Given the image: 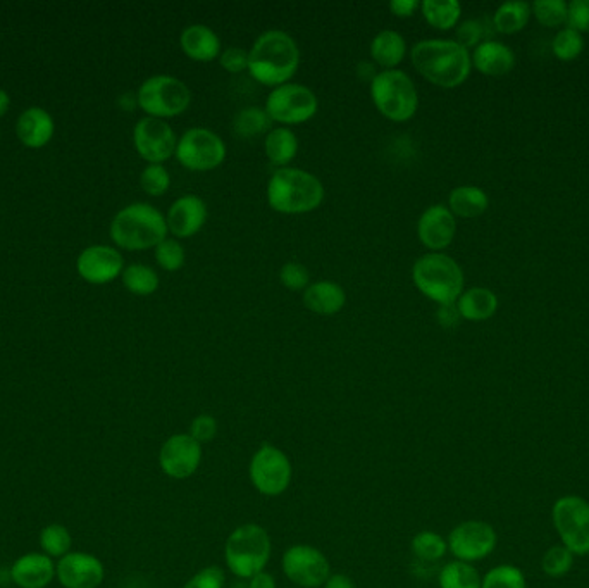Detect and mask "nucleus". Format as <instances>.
<instances>
[{
	"label": "nucleus",
	"mask_w": 589,
	"mask_h": 588,
	"mask_svg": "<svg viewBox=\"0 0 589 588\" xmlns=\"http://www.w3.org/2000/svg\"><path fill=\"white\" fill-rule=\"evenodd\" d=\"M457 232V221L452 211L443 204L429 206L417 223V237L433 252L447 249Z\"/></svg>",
	"instance_id": "6ab92c4d"
},
{
	"label": "nucleus",
	"mask_w": 589,
	"mask_h": 588,
	"mask_svg": "<svg viewBox=\"0 0 589 588\" xmlns=\"http://www.w3.org/2000/svg\"><path fill=\"white\" fill-rule=\"evenodd\" d=\"M419 7H421V4L417 0H393V2H390V11L398 18L414 16Z\"/></svg>",
	"instance_id": "3c124183"
},
{
	"label": "nucleus",
	"mask_w": 589,
	"mask_h": 588,
	"mask_svg": "<svg viewBox=\"0 0 589 588\" xmlns=\"http://www.w3.org/2000/svg\"><path fill=\"white\" fill-rule=\"evenodd\" d=\"M219 63L228 73H242L248 69V52L243 51L240 47H230L221 52Z\"/></svg>",
	"instance_id": "09e8293b"
},
{
	"label": "nucleus",
	"mask_w": 589,
	"mask_h": 588,
	"mask_svg": "<svg viewBox=\"0 0 589 588\" xmlns=\"http://www.w3.org/2000/svg\"><path fill=\"white\" fill-rule=\"evenodd\" d=\"M460 320H462V316H460L459 307H457V302H453V304H443L438 309V321H440V325L443 328H455V326L459 325Z\"/></svg>",
	"instance_id": "8fccbe9b"
},
{
	"label": "nucleus",
	"mask_w": 589,
	"mask_h": 588,
	"mask_svg": "<svg viewBox=\"0 0 589 588\" xmlns=\"http://www.w3.org/2000/svg\"><path fill=\"white\" fill-rule=\"evenodd\" d=\"M226 585V573L221 566H205L181 588H224Z\"/></svg>",
	"instance_id": "a18cd8bd"
},
{
	"label": "nucleus",
	"mask_w": 589,
	"mask_h": 588,
	"mask_svg": "<svg viewBox=\"0 0 589 588\" xmlns=\"http://www.w3.org/2000/svg\"><path fill=\"white\" fill-rule=\"evenodd\" d=\"M202 457V444L188 433H174L161 445L159 466L173 480H188L199 471Z\"/></svg>",
	"instance_id": "2eb2a0df"
},
{
	"label": "nucleus",
	"mask_w": 589,
	"mask_h": 588,
	"mask_svg": "<svg viewBox=\"0 0 589 588\" xmlns=\"http://www.w3.org/2000/svg\"><path fill=\"white\" fill-rule=\"evenodd\" d=\"M490 206V199L484 190L471 185L453 188L452 194L448 197V209L453 216L460 218H478L486 213Z\"/></svg>",
	"instance_id": "cd10ccee"
},
{
	"label": "nucleus",
	"mask_w": 589,
	"mask_h": 588,
	"mask_svg": "<svg viewBox=\"0 0 589 588\" xmlns=\"http://www.w3.org/2000/svg\"><path fill=\"white\" fill-rule=\"evenodd\" d=\"M248 478L255 490L264 497H279L290 488L293 464L283 449L262 444L248 463Z\"/></svg>",
	"instance_id": "1a4fd4ad"
},
{
	"label": "nucleus",
	"mask_w": 589,
	"mask_h": 588,
	"mask_svg": "<svg viewBox=\"0 0 589 588\" xmlns=\"http://www.w3.org/2000/svg\"><path fill=\"white\" fill-rule=\"evenodd\" d=\"M264 152L271 163L276 164L279 168H286V164L292 163L297 157L298 138L295 133L286 128L278 126L267 133L264 140Z\"/></svg>",
	"instance_id": "c85d7f7f"
},
{
	"label": "nucleus",
	"mask_w": 589,
	"mask_h": 588,
	"mask_svg": "<svg viewBox=\"0 0 589 588\" xmlns=\"http://www.w3.org/2000/svg\"><path fill=\"white\" fill-rule=\"evenodd\" d=\"M410 551H412V556L417 563H438L447 556V538H443L440 533L431 532V530H422L412 537Z\"/></svg>",
	"instance_id": "c756f323"
},
{
	"label": "nucleus",
	"mask_w": 589,
	"mask_h": 588,
	"mask_svg": "<svg viewBox=\"0 0 589 588\" xmlns=\"http://www.w3.org/2000/svg\"><path fill=\"white\" fill-rule=\"evenodd\" d=\"M495 528L486 521L469 520L455 526L447 538L448 551L457 561L476 563L495 551Z\"/></svg>",
	"instance_id": "4468645a"
},
{
	"label": "nucleus",
	"mask_w": 589,
	"mask_h": 588,
	"mask_svg": "<svg viewBox=\"0 0 589 588\" xmlns=\"http://www.w3.org/2000/svg\"><path fill=\"white\" fill-rule=\"evenodd\" d=\"M483 578L471 563L450 561L438 573L440 588H481Z\"/></svg>",
	"instance_id": "7c9ffc66"
},
{
	"label": "nucleus",
	"mask_w": 589,
	"mask_h": 588,
	"mask_svg": "<svg viewBox=\"0 0 589 588\" xmlns=\"http://www.w3.org/2000/svg\"><path fill=\"white\" fill-rule=\"evenodd\" d=\"M168 223L157 207L137 202L121 209L111 223L114 244L126 251H147L168 238Z\"/></svg>",
	"instance_id": "20e7f679"
},
{
	"label": "nucleus",
	"mask_w": 589,
	"mask_h": 588,
	"mask_svg": "<svg viewBox=\"0 0 589 588\" xmlns=\"http://www.w3.org/2000/svg\"><path fill=\"white\" fill-rule=\"evenodd\" d=\"M271 554V537L266 528L257 523L236 526L224 544L226 566L240 580H250L252 576L266 570Z\"/></svg>",
	"instance_id": "39448f33"
},
{
	"label": "nucleus",
	"mask_w": 589,
	"mask_h": 588,
	"mask_svg": "<svg viewBox=\"0 0 589 588\" xmlns=\"http://www.w3.org/2000/svg\"><path fill=\"white\" fill-rule=\"evenodd\" d=\"M412 280L422 295L440 306L459 301L464 292L462 268L455 259L441 252L419 257L412 268Z\"/></svg>",
	"instance_id": "423d86ee"
},
{
	"label": "nucleus",
	"mask_w": 589,
	"mask_h": 588,
	"mask_svg": "<svg viewBox=\"0 0 589 588\" xmlns=\"http://www.w3.org/2000/svg\"><path fill=\"white\" fill-rule=\"evenodd\" d=\"M531 16V6L527 2H505L496 9L493 25L496 32H521Z\"/></svg>",
	"instance_id": "72a5a7b5"
},
{
	"label": "nucleus",
	"mask_w": 589,
	"mask_h": 588,
	"mask_svg": "<svg viewBox=\"0 0 589 588\" xmlns=\"http://www.w3.org/2000/svg\"><path fill=\"white\" fill-rule=\"evenodd\" d=\"M137 101L150 118H176L192 104V92L176 76L157 75L138 88Z\"/></svg>",
	"instance_id": "6e6552de"
},
{
	"label": "nucleus",
	"mask_w": 589,
	"mask_h": 588,
	"mask_svg": "<svg viewBox=\"0 0 589 588\" xmlns=\"http://www.w3.org/2000/svg\"><path fill=\"white\" fill-rule=\"evenodd\" d=\"M286 578L300 588H321L331 576V564L323 551L309 544H295L281 559Z\"/></svg>",
	"instance_id": "ddd939ff"
},
{
	"label": "nucleus",
	"mask_w": 589,
	"mask_h": 588,
	"mask_svg": "<svg viewBox=\"0 0 589 588\" xmlns=\"http://www.w3.org/2000/svg\"><path fill=\"white\" fill-rule=\"evenodd\" d=\"M217 432H219V425L217 420L212 414H199L193 418L190 423V430L188 435L195 438L199 444H209L214 438H216Z\"/></svg>",
	"instance_id": "49530a36"
},
{
	"label": "nucleus",
	"mask_w": 589,
	"mask_h": 588,
	"mask_svg": "<svg viewBox=\"0 0 589 588\" xmlns=\"http://www.w3.org/2000/svg\"><path fill=\"white\" fill-rule=\"evenodd\" d=\"M140 185L145 194L159 197L166 194L171 187V175L162 164H149L140 175Z\"/></svg>",
	"instance_id": "79ce46f5"
},
{
	"label": "nucleus",
	"mask_w": 589,
	"mask_h": 588,
	"mask_svg": "<svg viewBox=\"0 0 589 588\" xmlns=\"http://www.w3.org/2000/svg\"><path fill=\"white\" fill-rule=\"evenodd\" d=\"M40 545L49 557L66 556L71 549V535L68 528L62 525L45 526L40 532Z\"/></svg>",
	"instance_id": "4c0bfd02"
},
{
	"label": "nucleus",
	"mask_w": 589,
	"mask_h": 588,
	"mask_svg": "<svg viewBox=\"0 0 589 588\" xmlns=\"http://www.w3.org/2000/svg\"><path fill=\"white\" fill-rule=\"evenodd\" d=\"M181 51L197 63H211L221 56V40L207 25L186 26L180 37Z\"/></svg>",
	"instance_id": "4be33fe9"
},
{
	"label": "nucleus",
	"mask_w": 589,
	"mask_h": 588,
	"mask_svg": "<svg viewBox=\"0 0 589 588\" xmlns=\"http://www.w3.org/2000/svg\"><path fill=\"white\" fill-rule=\"evenodd\" d=\"M317 97L309 87L298 83H285L273 88L267 95L266 113L271 121L281 125H300L314 118L317 113Z\"/></svg>",
	"instance_id": "f8f14e48"
},
{
	"label": "nucleus",
	"mask_w": 589,
	"mask_h": 588,
	"mask_svg": "<svg viewBox=\"0 0 589 588\" xmlns=\"http://www.w3.org/2000/svg\"><path fill=\"white\" fill-rule=\"evenodd\" d=\"M574 566V554L565 545H553L541 559V568L545 575L552 578H562L572 570Z\"/></svg>",
	"instance_id": "58836bf2"
},
{
	"label": "nucleus",
	"mask_w": 589,
	"mask_h": 588,
	"mask_svg": "<svg viewBox=\"0 0 589 588\" xmlns=\"http://www.w3.org/2000/svg\"><path fill=\"white\" fill-rule=\"evenodd\" d=\"M567 21L572 30L589 32V0H572Z\"/></svg>",
	"instance_id": "de8ad7c7"
},
{
	"label": "nucleus",
	"mask_w": 589,
	"mask_h": 588,
	"mask_svg": "<svg viewBox=\"0 0 589 588\" xmlns=\"http://www.w3.org/2000/svg\"><path fill=\"white\" fill-rule=\"evenodd\" d=\"M185 257L183 245L174 238H166L155 247V261L164 271H169V273L180 271L185 266Z\"/></svg>",
	"instance_id": "ea45409f"
},
{
	"label": "nucleus",
	"mask_w": 589,
	"mask_h": 588,
	"mask_svg": "<svg viewBox=\"0 0 589 588\" xmlns=\"http://www.w3.org/2000/svg\"><path fill=\"white\" fill-rule=\"evenodd\" d=\"M271 125H273V121L266 113V109L245 107L235 116L233 132L236 137L247 140V138L259 137L262 133L271 132Z\"/></svg>",
	"instance_id": "473e14b6"
},
{
	"label": "nucleus",
	"mask_w": 589,
	"mask_h": 588,
	"mask_svg": "<svg viewBox=\"0 0 589 588\" xmlns=\"http://www.w3.org/2000/svg\"><path fill=\"white\" fill-rule=\"evenodd\" d=\"M471 57L472 64L488 76L507 75L515 66L514 51L495 40H488L478 45Z\"/></svg>",
	"instance_id": "b1692460"
},
{
	"label": "nucleus",
	"mask_w": 589,
	"mask_h": 588,
	"mask_svg": "<svg viewBox=\"0 0 589 588\" xmlns=\"http://www.w3.org/2000/svg\"><path fill=\"white\" fill-rule=\"evenodd\" d=\"M7 109H9V95L4 90H0V116H4Z\"/></svg>",
	"instance_id": "5fc2aeb1"
},
{
	"label": "nucleus",
	"mask_w": 589,
	"mask_h": 588,
	"mask_svg": "<svg viewBox=\"0 0 589 588\" xmlns=\"http://www.w3.org/2000/svg\"><path fill=\"white\" fill-rule=\"evenodd\" d=\"M123 256L107 245H92L78 257V273L93 285L116 280L123 271Z\"/></svg>",
	"instance_id": "a211bd4d"
},
{
	"label": "nucleus",
	"mask_w": 589,
	"mask_h": 588,
	"mask_svg": "<svg viewBox=\"0 0 589 588\" xmlns=\"http://www.w3.org/2000/svg\"><path fill=\"white\" fill-rule=\"evenodd\" d=\"M279 282L292 292H300V290L304 292L310 285L309 269L305 268L304 264L290 261L279 271Z\"/></svg>",
	"instance_id": "c03bdc74"
},
{
	"label": "nucleus",
	"mask_w": 589,
	"mask_h": 588,
	"mask_svg": "<svg viewBox=\"0 0 589 588\" xmlns=\"http://www.w3.org/2000/svg\"><path fill=\"white\" fill-rule=\"evenodd\" d=\"M410 57L414 68L436 87H460L471 75V54L457 40H421L412 47Z\"/></svg>",
	"instance_id": "f03ea898"
},
{
	"label": "nucleus",
	"mask_w": 589,
	"mask_h": 588,
	"mask_svg": "<svg viewBox=\"0 0 589 588\" xmlns=\"http://www.w3.org/2000/svg\"><path fill=\"white\" fill-rule=\"evenodd\" d=\"M174 156L190 171H212L224 163L226 144L212 130L190 128L178 138Z\"/></svg>",
	"instance_id": "9b49d317"
},
{
	"label": "nucleus",
	"mask_w": 589,
	"mask_h": 588,
	"mask_svg": "<svg viewBox=\"0 0 589 588\" xmlns=\"http://www.w3.org/2000/svg\"><path fill=\"white\" fill-rule=\"evenodd\" d=\"M304 306L312 313L321 314V316H333L340 313L347 302V294L341 285L335 282L310 283L309 287L304 290Z\"/></svg>",
	"instance_id": "5701e85b"
},
{
	"label": "nucleus",
	"mask_w": 589,
	"mask_h": 588,
	"mask_svg": "<svg viewBox=\"0 0 589 588\" xmlns=\"http://www.w3.org/2000/svg\"><path fill=\"white\" fill-rule=\"evenodd\" d=\"M323 201V182L305 169H276L267 183V202L276 213H312Z\"/></svg>",
	"instance_id": "7ed1b4c3"
},
{
	"label": "nucleus",
	"mask_w": 589,
	"mask_h": 588,
	"mask_svg": "<svg viewBox=\"0 0 589 588\" xmlns=\"http://www.w3.org/2000/svg\"><path fill=\"white\" fill-rule=\"evenodd\" d=\"M124 287L135 295H152L159 288V276L145 264H131L123 271Z\"/></svg>",
	"instance_id": "f704fd0d"
},
{
	"label": "nucleus",
	"mask_w": 589,
	"mask_h": 588,
	"mask_svg": "<svg viewBox=\"0 0 589 588\" xmlns=\"http://www.w3.org/2000/svg\"><path fill=\"white\" fill-rule=\"evenodd\" d=\"M371 99L379 113L395 123L414 118L419 107L416 83L400 69H383L371 82Z\"/></svg>",
	"instance_id": "0eeeda50"
},
{
	"label": "nucleus",
	"mask_w": 589,
	"mask_h": 588,
	"mask_svg": "<svg viewBox=\"0 0 589 588\" xmlns=\"http://www.w3.org/2000/svg\"><path fill=\"white\" fill-rule=\"evenodd\" d=\"M421 11L433 28L450 30L459 23L462 7L457 0H424Z\"/></svg>",
	"instance_id": "2f4dec72"
},
{
	"label": "nucleus",
	"mask_w": 589,
	"mask_h": 588,
	"mask_svg": "<svg viewBox=\"0 0 589 588\" xmlns=\"http://www.w3.org/2000/svg\"><path fill=\"white\" fill-rule=\"evenodd\" d=\"M135 149L145 161L150 164H162L176 154L178 137L173 128L164 119L147 118L140 119L135 132Z\"/></svg>",
	"instance_id": "dca6fc26"
},
{
	"label": "nucleus",
	"mask_w": 589,
	"mask_h": 588,
	"mask_svg": "<svg viewBox=\"0 0 589 588\" xmlns=\"http://www.w3.org/2000/svg\"><path fill=\"white\" fill-rule=\"evenodd\" d=\"M207 221V206L199 195H183L169 207L166 223L174 237L190 238L202 230Z\"/></svg>",
	"instance_id": "aec40b11"
},
{
	"label": "nucleus",
	"mask_w": 589,
	"mask_h": 588,
	"mask_svg": "<svg viewBox=\"0 0 589 588\" xmlns=\"http://www.w3.org/2000/svg\"><path fill=\"white\" fill-rule=\"evenodd\" d=\"M54 135V121L50 114L40 107H31L18 119V137L26 147L38 149L49 144Z\"/></svg>",
	"instance_id": "393cba45"
},
{
	"label": "nucleus",
	"mask_w": 589,
	"mask_h": 588,
	"mask_svg": "<svg viewBox=\"0 0 589 588\" xmlns=\"http://www.w3.org/2000/svg\"><path fill=\"white\" fill-rule=\"evenodd\" d=\"M248 588H276L278 587V583H276V578H274L271 573H267L266 570L261 571V573H257V575L252 576L250 580H248Z\"/></svg>",
	"instance_id": "603ef678"
},
{
	"label": "nucleus",
	"mask_w": 589,
	"mask_h": 588,
	"mask_svg": "<svg viewBox=\"0 0 589 588\" xmlns=\"http://www.w3.org/2000/svg\"><path fill=\"white\" fill-rule=\"evenodd\" d=\"M300 66V49L292 35L281 30H267L248 51V73L266 87L290 83Z\"/></svg>",
	"instance_id": "f257e3e1"
},
{
	"label": "nucleus",
	"mask_w": 589,
	"mask_h": 588,
	"mask_svg": "<svg viewBox=\"0 0 589 588\" xmlns=\"http://www.w3.org/2000/svg\"><path fill=\"white\" fill-rule=\"evenodd\" d=\"M584 49V38L581 33L572 30V28H564L557 33V37L553 38V52L558 59L562 61H572L576 57L581 56Z\"/></svg>",
	"instance_id": "a19ab883"
},
{
	"label": "nucleus",
	"mask_w": 589,
	"mask_h": 588,
	"mask_svg": "<svg viewBox=\"0 0 589 588\" xmlns=\"http://www.w3.org/2000/svg\"><path fill=\"white\" fill-rule=\"evenodd\" d=\"M407 54V42L398 32L383 30L371 42V57L374 63L385 69H395Z\"/></svg>",
	"instance_id": "bb28decb"
},
{
	"label": "nucleus",
	"mask_w": 589,
	"mask_h": 588,
	"mask_svg": "<svg viewBox=\"0 0 589 588\" xmlns=\"http://www.w3.org/2000/svg\"><path fill=\"white\" fill-rule=\"evenodd\" d=\"M460 316L469 321H486L498 309V297L490 288L474 287L462 292L457 301Z\"/></svg>",
	"instance_id": "a878e982"
},
{
	"label": "nucleus",
	"mask_w": 589,
	"mask_h": 588,
	"mask_svg": "<svg viewBox=\"0 0 589 588\" xmlns=\"http://www.w3.org/2000/svg\"><path fill=\"white\" fill-rule=\"evenodd\" d=\"M481 588H526V578L517 566L500 564L484 575Z\"/></svg>",
	"instance_id": "e433bc0d"
},
{
	"label": "nucleus",
	"mask_w": 589,
	"mask_h": 588,
	"mask_svg": "<svg viewBox=\"0 0 589 588\" xmlns=\"http://www.w3.org/2000/svg\"><path fill=\"white\" fill-rule=\"evenodd\" d=\"M323 588H355V582L345 573H331Z\"/></svg>",
	"instance_id": "864d4df0"
},
{
	"label": "nucleus",
	"mask_w": 589,
	"mask_h": 588,
	"mask_svg": "<svg viewBox=\"0 0 589 588\" xmlns=\"http://www.w3.org/2000/svg\"><path fill=\"white\" fill-rule=\"evenodd\" d=\"M57 578L66 588H97L104 582V564L87 552H69L57 563Z\"/></svg>",
	"instance_id": "f3484780"
},
{
	"label": "nucleus",
	"mask_w": 589,
	"mask_h": 588,
	"mask_svg": "<svg viewBox=\"0 0 589 588\" xmlns=\"http://www.w3.org/2000/svg\"><path fill=\"white\" fill-rule=\"evenodd\" d=\"M493 32H496L495 25L490 26L488 19H469L459 26L457 42L469 51L471 47H478L483 42H488Z\"/></svg>",
	"instance_id": "c9c22d12"
},
{
	"label": "nucleus",
	"mask_w": 589,
	"mask_h": 588,
	"mask_svg": "<svg viewBox=\"0 0 589 588\" xmlns=\"http://www.w3.org/2000/svg\"><path fill=\"white\" fill-rule=\"evenodd\" d=\"M558 537L574 556L589 554V502L577 495L560 497L552 509Z\"/></svg>",
	"instance_id": "9d476101"
},
{
	"label": "nucleus",
	"mask_w": 589,
	"mask_h": 588,
	"mask_svg": "<svg viewBox=\"0 0 589 588\" xmlns=\"http://www.w3.org/2000/svg\"><path fill=\"white\" fill-rule=\"evenodd\" d=\"M533 9L536 18L545 26H560L569 16V6L564 0H536Z\"/></svg>",
	"instance_id": "37998d69"
},
{
	"label": "nucleus",
	"mask_w": 589,
	"mask_h": 588,
	"mask_svg": "<svg viewBox=\"0 0 589 588\" xmlns=\"http://www.w3.org/2000/svg\"><path fill=\"white\" fill-rule=\"evenodd\" d=\"M54 563L47 554L30 552L16 559L11 578L19 588H45L54 580Z\"/></svg>",
	"instance_id": "412c9836"
}]
</instances>
